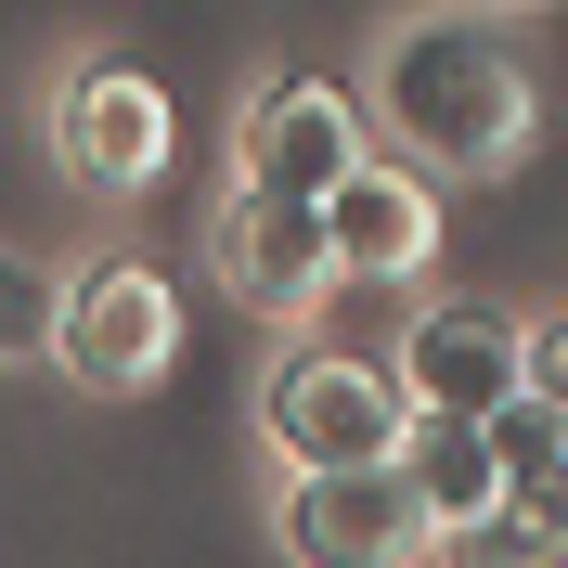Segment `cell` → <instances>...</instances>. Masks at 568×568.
Listing matches in <instances>:
<instances>
[{
	"label": "cell",
	"mask_w": 568,
	"mask_h": 568,
	"mask_svg": "<svg viewBox=\"0 0 568 568\" xmlns=\"http://www.w3.org/2000/svg\"><path fill=\"white\" fill-rule=\"evenodd\" d=\"M375 116L400 130L414 181H517L542 142V91L491 13H400L375 39Z\"/></svg>",
	"instance_id": "1"
},
{
	"label": "cell",
	"mask_w": 568,
	"mask_h": 568,
	"mask_svg": "<svg viewBox=\"0 0 568 568\" xmlns=\"http://www.w3.org/2000/svg\"><path fill=\"white\" fill-rule=\"evenodd\" d=\"M258 439H272L284 478H349V465H400V439H414V400H400L388 362L297 349L272 388H258Z\"/></svg>",
	"instance_id": "2"
},
{
	"label": "cell",
	"mask_w": 568,
	"mask_h": 568,
	"mask_svg": "<svg viewBox=\"0 0 568 568\" xmlns=\"http://www.w3.org/2000/svg\"><path fill=\"white\" fill-rule=\"evenodd\" d=\"M375 169V130L336 78H258L246 116H233V181L284 194V207H336L349 181Z\"/></svg>",
	"instance_id": "3"
},
{
	"label": "cell",
	"mask_w": 568,
	"mask_h": 568,
	"mask_svg": "<svg viewBox=\"0 0 568 568\" xmlns=\"http://www.w3.org/2000/svg\"><path fill=\"white\" fill-rule=\"evenodd\" d=\"M207 272H220V297L233 311H258L272 336H311L323 323V297H336V233H323V207H284V194H220V220H207Z\"/></svg>",
	"instance_id": "4"
},
{
	"label": "cell",
	"mask_w": 568,
	"mask_h": 568,
	"mask_svg": "<svg viewBox=\"0 0 568 568\" xmlns=\"http://www.w3.org/2000/svg\"><path fill=\"white\" fill-rule=\"evenodd\" d=\"M400 400L414 414H453V426H491L504 400L530 388V323L491 311V297H426L414 323H400Z\"/></svg>",
	"instance_id": "5"
},
{
	"label": "cell",
	"mask_w": 568,
	"mask_h": 568,
	"mask_svg": "<svg viewBox=\"0 0 568 568\" xmlns=\"http://www.w3.org/2000/svg\"><path fill=\"white\" fill-rule=\"evenodd\" d=\"M65 375L91 400H155L181 375V297L142 258H104L65 284Z\"/></svg>",
	"instance_id": "6"
},
{
	"label": "cell",
	"mask_w": 568,
	"mask_h": 568,
	"mask_svg": "<svg viewBox=\"0 0 568 568\" xmlns=\"http://www.w3.org/2000/svg\"><path fill=\"white\" fill-rule=\"evenodd\" d=\"M272 542H284V568H426L439 530H426L400 465H349V478H284Z\"/></svg>",
	"instance_id": "7"
},
{
	"label": "cell",
	"mask_w": 568,
	"mask_h": 568,
	"mask_svg": "<svg viewBox=\"0 0 568 568\" xmlns=\"http://www.w3.org/2000/svg\"><path fill=\"white\" fill-rule=\"evenodd\" d=\"M52 142H65V181H91V194H155L169 181V91L142 65H78L65 78V104H52Z\"/></svg>",
	"instance_id": "8"
},
{
	"label": "cell",
	"mask_w": 568,
	"mask_h": 568,
	"mask_svg": "<svg viewBox=\"0 0 568 568\" xmlns=\"http://www.w3.org/2000/svg\"><path fill=\"white\" fill-rule=\"evenodd\" d=\"M323 233H336V272L349 284H426V258H439V194H426L414 169H362L336 207H323Z\"/></svg>",
	"instance_id": "9"
},
{
	"label": "cell",
	"mask_w": 568,
	"mask_h": 568,
	"mask_svg": "<svg viewBox=\"0 0 568 568\" xmlns=\"http://www.w3.org/2000/svg\"><path fill=\"white\" fill-rule=\"evenodd\" d=\"M400 478H414L426 530H478V517H504V465H491V439H478V426H453V414H414Z\"/></svg>",
	"instance_id": "10"
},
{
	"label": "cell",
	"mask_w": 568,
	"mask_h": 568,
	"mask_svg": "<svg viewBox=\"0 0 568 568\" xmlns=\"http://www.w3.org/2000/svg\"><path fill=\"white\" fill-rule=\"evenodd\" d=\"M13 362H65V284L0 246V375Z\"/></svg>",
	"instance_id": "11"
},
{
	"label": "cell",
	"mask_w": 568,
	"mask_h": 568,
	"mask_svg": "<svg viewBox=\"0 0 568 568\" xmlns=\"http://www.w3.org/2000/svg\"><path fill=\"white\" fill-rule=\"evenodd\" d=\"M478 439H491V465H504V491H530V478H556V465H568V414H542L530 388L504 400V414L478 426Z\"/></svg>",
	"instance_id": "12"
},
{
	"label": "cell",
	"mask_w": 568,
	"mask_h": 568,
	"mask_svg": "<svg viewBox=\"0 0 568 568\" xmlns=\"http://www.w3.org/2000/svg\"><path fill=\"white\" fill-rule=\"evenodd\" d=\"M426 568H542V542H530V517L504 504V517H478V530H439Z\"/></svg>",
	"instance_id": "13"
},
{
	"label": "cell",
	"mask_w": 568,
	"mask_h": 568,
	"mask_svg": "<svg viewBox=\"0 0 568 568\" xmlns=\"http://www.w3.org/2000/svg\"><path fill=\"white\" fill-rule=\"evenodd\" d=\"M504 504H517V517H530V542H542V568H556V556H568V465H556V478H530V491H504Z\"/></svg>",
	"instance_id": "14"
},
{
	"label": "cell",
	"mask_w": 568,
	"mask_h": 568,
	"mask_svg": "<svg viewBox=\"0 0 568 568\" xmlns=\"http://www.w3.org/2000/svg\"><path fill=\"white\" fill-rule=\"evenodd\" d=\"M530 400H542V414H568V311L530 323Z\"/></svg>",
	"instance_id": "15"
}]
</instances>
